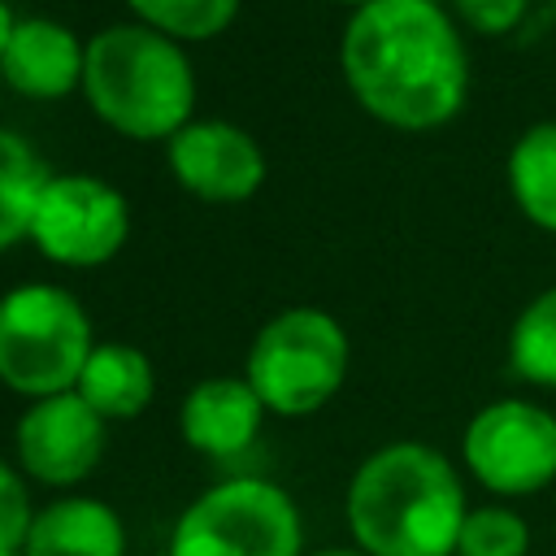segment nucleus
<instances>
[{
  "instance_id": "1",
  "label": "nucleus",
  "mask_w": 556,
  "mask_h": 556,
  "mask_svg": "<svg viewBox=\"0 0 556 556\" xmlns=\"http://www.w3.org/2000/svg\"><path fill=\"white\" fill-rule=\"evenodd\" d=\"M356 104L395 130H439L469 96V56L456 22L434 0H374L339 39Z\"/></svg>"
},
{
  "instance_id": "2",
  "label": "nucleus",
  "mask_w": 556,
  "mask_h": 556,
  "mask_svg": "<svg viewBox=\"0 0 556 556\" xmlns=\"http://www.w3.org/2000/svg\"><path fill=\"white\" fill-rule=\"evenodd\" d=\"M343 513L365 556H456L469 504L443 452L387 443L356 465Z\"/></svg>"
},
{
  "instance_id": "3",
  "label": "nucleus",
  "mask_w": 556,
  "mask_h": 556,
  "mask_svg": "<svg viewBox=\"0 0 556 556\" xmlns=\"http://www.w3.org/2000/svg\"><path fill=\"white\" fill-rule=\"evenodd\" d=\"M83 96L126 139H174L195 113V70L178 39L122 22L87 39Z\"/></svg>"
},
{
  "instance_id": "4",
  "label": "nucleus",
  "mask_w": 556,
  "mask_h": 556,
  "mask_svg": "<svg viewBox=\"0 0 556 556\" xmlns=\"http://www.w3.org/2000/svg\"><path fill=\"white\" fill-rule=\"evenodd\" d=\"M91 321L56 282H22L0 295V382L43 400L78 387L91 356Z\"/></svg>"
},
{
  "instance_id": "5",
  "label": "nucleus",
  "mask_w": 556,
  "mask_h": 556,
  "mask_svg": "<svg viewBox=\"0 0 556 556\" xmlns=\"http://www.w3.org/2000/svg\"><path fill=\"white\" fill-rule=\"evenodd\" d=\"M348 361H352L348 330L326 308L300 304V308H282L256 330L243 378L261 395L265 413L308 417L334 400V391L348 378Z\"/></svg>"
},
{
  "instance_id": "6",
  "label": "nucleus",
  "mask_w": 556,
  "mask_h": 556,
  "mask_svg": "<svg viewBox=\"0 0 556 556\" xmlns=\"http://www.w3.org/2000/svg\"><path fill=\"white\" fill-rule=\"evenodd\" d=\"M169 556H300L295 500L269 478H226L182 508Z\"/></svg>"
},
{
  "instance_id": "7",
  "label": "nucleus",
  "mask_w": 556,
  "mask_h": 556,
  "mask_svg": "<svg viewBox=\"0 0 556 556\" xmlns=\"http://www.w3.org/2000/svg\"><path fill=\"white\" fill-rule=\"evenodd\" d=\"M460 456L491 495H534L556 482V413L530 400H491L469 417Z\"/></svg>"
},
{
  "instance_id": "8",
  "label": "nucleus",
  "mask_w": 556,
  "mask_h": 556,
  "mask_svg": "<svg viewBox=\"0 0 556 556\" xmlns=\"http://www.w3.org/2000/svg\"><path fill=\"white\" fill-rule=\"evenodd\" d=\"M130 204L126 195L91 174H52L30 217V243L70 269H96L126 248Z\"/></svg>"
},
{
  "instance_id": "9",
  "label": "nucleus",
  "mask_w": 556,
  "mask_h": 556,
  "mask_svg": "<svg viewBox=\"0 0 556 556\" xmlns=\"http://www.w3.org/2000/svg\"><path fill=\"white\" fill-rule=\"evenodd\" d=\"M13 447L26 478L43 486H74L104 456V417L78 391L43 395L17 417Z\"/></svg>"
},
{
  "instance_id": "10",
  "label": "nucleus",
  "mask_w": 556,
  "mask_h": 556,
  "mask_svg": "<svg viewBox=\"0 0 556 556\" xmlns=\"http://www.w3.org/2000/svg\"><path fill=\"white\" fill-rule=\"evenodd\" d=\"M165 161L182 191L208 204H243L265 182L261 143L222 117H191L165 143Z\"/></svg>"
},
{
  "instance_id": "11",
  "label": "nucleus",
  "mask_w": 556,
  "mask_h": 556,
  "mask_svg": "<svg viewBox=\"0 0 556 556\" xmlns=\"http://www.w3.org/2000/svg\"><path fill=\"white\" fill-rule=\"evenodd\" d=\"M87 43L56 17H22L0 56V78L26 100H61L83 87Z\"/></svg>"
},
{
  "instance_id": "12",
  "label": "nucleus",
  "mask_w": 556,
  "mask_h": 556,
  "mask_svg": "<svg viewBox=\"0 0 556 556\" xmlns=\"http://www.w3.org/2000/svg\"><path fill=\"white\" fill-rule=\"evenodd\" d=\"M261 417H265L261 395L252 391L248 378L235 374L195 382L178 408L182 439L208 460H235L239 452H248L261 430Z\"/></svg>"
},
{
  "instance_id": "13",
  "label": "nucleus",
  "mask_w": 556,
  "mask_h": 556,
  "mask_svg": "<svg viewBox=\"0 0 556 556\" xmlns=\"http://www.w3.org/2000/svg\"><path fill=\"white\" fill-rule=\"evenodd\" d=\"M22 552L26 556H126V526L104 500L61 495L35 513Z\"/></svg>"
},
{
  "instance_id": "14",
  "label": "nucleus",
  "mask_w": 556,
  "mask_h": 556,
  "mask_svg": "<svg viewBox=\"0 0 556 556\" xmlns=\"http://www.w3.org/2000/svg\"><path fill=\"white\" fill-rule=\"evenodd\" d=\"M74 391L104 421H126V417H139L152 404L156 374H152V361L139 348H130V343H96Z\"/></svg>"
},
{
  "instance_id": "15",
  "label": "nucleus",
  "mask_w": 556,
  "mask_h": 556,
  "mask_svg": "<svg viewBox=\"0 0 556 556\" xmlns=\"http://www.w3.org/2000/svg\"><path fill=\"white\" fill-rule=\"evenodd\" d=\"M504 178L521 217L556 235V117L534 122L517 135L504 161Z\"/></svg>"
},
{
  "instance_id": "16",
  "label": "nucleus",
  "mask_w": 556,
  "mask_h": 556,
  "mask_svg": "<svg viewBox=\"0 0 556 556\" xmlns=\"http://www.w3.org/2000/svg\"><path fill=\"white\" fill-rule=\"evenodd\" d=\"M48 178L52 174L39 161V152L17 130L0 126V252L17 239H30V217Z\"/></svg>"
},
{
  "instance_id": "17",
  "label": "nucleus",
  "mask_w": 556,
  "mask_h": 556,
  "mask_svg": "<svg viewBox=\"0 0 556 556\" xmlns=\"http://www.w3.org/2000/svg\"><path fill=\"white\" fill-rule=\"evenodd\" d=\"M508 365L517 378L556 391V287L539 291L508 330Z\"/></svg>"
},
{
  "instance_id": "18",
  "label": "nucleus",
  "mask_w": 556,
  "mask_h": 556,
  "mask_svg": "<svg viewBox=\"0 0 556 556\" xmlns=\"http://www.w3.org/2000/svg\"><path fill=\"white\" fill-rule=\"evenodd\" d=\"M126 4H130V13H135L143 26L169 35V39H178V43L213 39V35H222V30L235 22V13H239V0H126Z\"/></svg>"
},
{
  "instance_id": "19",
  "label": "nucleus",
  "mask_w": 556,
  "mask_h": 556,
  "mask_svg": "<svg viewBox=\"0 0 556 556\" xmlns=\"http://www.w3.org/2000/svg\"><path fill=\"white\" fill-rule=\"evenodd\" d=\"M530 552V526L508 504H482L465 513L456 556H526Z\"/></svg>"
},
{
  "instance_id": "20",
  "label": "nucleus",
  "mask_w": 556,
  "mask_h": 556,
  "mask_svg": "<svg viewBox=\"0 0 556 556\" xmlns=\"http://www.w3.org/2000/svg\"><path fill=\"white\" fill-rule=\"evenodd\" d=\"M30 521H35V504H30L26 478L9 460H0V556L22 552V543L30 534Z\"/></svg>"
},
{
  "instance_id": "21",
  "label": "nucleus",
  "mask_w": 556,
  "mask_h": 556,
  "mask_svg": "<svg viewBox=\"0 0 556 556\" xmlns=\"http://www.w3.org/2000/svg\"><path fill=\"white\" fill-rule=\"evenodd\" d=\"M452 4L456 17L478 35H508L530 9V0H452Z\"/></svg>"
},
{
  "instance_id": "22",
  "label": "nucleus",
  "mask_w": 556,
  "mask_h": 556,
  "mask_svg": "<svg viewBox=\"0 0 556 556\" xmlns=\"http://www.w3.org/2000/svg\"><path fill=\"white\" fill-rule=\"evenodd\" d=\"M13 9H9V0H0V56H4V43H9V35H13Z\"/></svg>"
},
{
  "instance_id": "23",
  "label": "nucleus",
  "mask_w": 556,
  "mask_h": 556,
  "mask_svg": "<svg viewBox=\"0 0 556 556\" xmlns=\"http://www.w3.org/2000/svg\"><path fill=\"white\" fill-rule=\"evenodd\" d=\"M317 556H365V552L361 547H352V552L348 547H330V552H317Z\"/></svg>"
},
{
  "instance_id": "24",
  "label": "nucleus",
  "mask_w": 556,
  "mask_h": 556,
  "mask_svg": "<svg viewBox=\"0 0 556 556\" xmlns=\"http://www.w3.org/2000/svg\"><path fill=\"white\" fill-rule=\"evenodd\" d=\"M343 4H352V9H365V4H374V0H343Z\"/></svg>"
},
{
  "instance_id": "25",
  "label": "nucleus",
  "mask_w": 556,
  "mask_h": 556,
  "mask_svg": "<svg viewBox=\"0 0 556 556\" xmlns=\"http://www.w3.org/2000/svg\"><path fill=\"white\" fill-rule=\"evenodd\" d=\"M4 556H26V552H4Z\"/></svg>"
}]
</instances>
